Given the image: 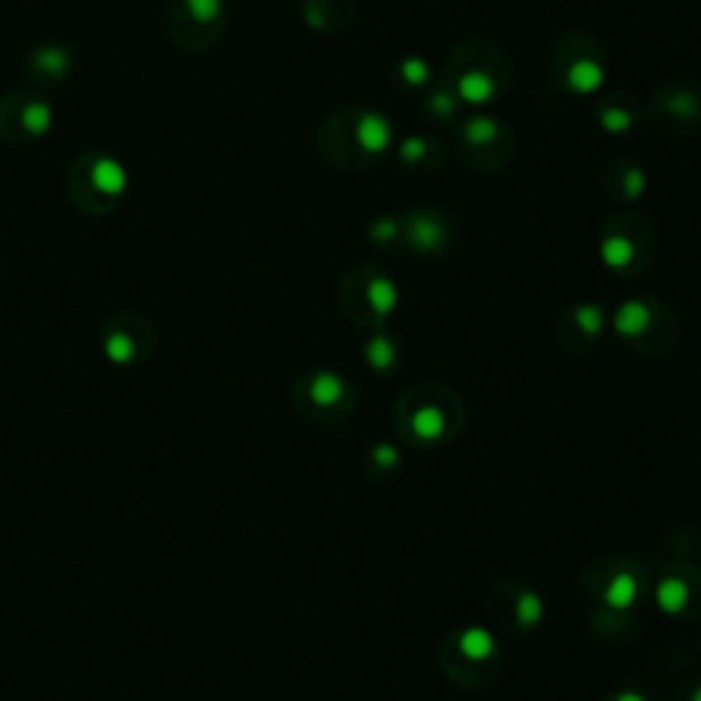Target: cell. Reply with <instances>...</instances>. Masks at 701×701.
<instances>
[{
  "instance_id": "obj_22",
  "label": "cell",
  "mask_w": 701,
  "mask_h": 701,
  "mask_svg": "<svg viewBox=\"0 0 701 701\" xmlns=\"http://www.w3.org/2000/svg\"><path fill=\"white\" fill-rule=\"evenodd\" d=\"M636 597H639V583L630 573H620L606 589V603L611 609H630L636 603Z\"/></svg>"
},
{
  "instance_id": "obj_28",
  "label": "cell",
  "mask_w": 701,
  "mask_h": 701,
  "mask_svg": "<svg viewBox=\"0 0 701 701\" xmlns=\"http://www.w3.org/2000/svg\"><path fill=\"white\" fill-rule=\"evenodd\" d=\"M518 620L524 625H537L543 620V600L535 592L521 594V600H518Z\"/></svg>"
},
{
  "instance_id": "obj_14",
  "label": "cell",
  "mask_w": 701,
  "mask_h": 701,
  "mask_svg": "<svg viewBox=\"0 0 701 701\" xmlns=\"http://www.w3.org/2000/svg\"><path fill=\"white\" fill-rule=\"evenodd\" d=\"M298 12L308 28L324 36L348 31L359 14V0H298Z\"/></svg>"
},
{
  "instance_id": "obj_16",
  "label": "cell",
  "mask_w": 701,
  "mask_h": 701,
  "mask_svg": "<svg viewBox=\"0 0 701 701\" xmlns=\"http://www.w3.org/2000/svg\"><path fill=\"white\" fill-rule=\"evenodd\" d=\"M397 162L414 175H436V173H441L447 154H444V146L433 135L414 132L397 143Z\"/></svg>"
},
{
  "instance_id": "obj_9",
  "label": "cell",
  "mask_w": 701,
  "mask_h": 701,
  "mask_svg": "<svg viewBox=\"0 0 701 701\" xmlns=\"http://www.w3.org/2000/svg\"><path fill=\"white\" fill-rule=\"evenodd\" d=\"M652 252V225L647 217L625 212L609 220L600 236V258L614 271L630 274Z\"/></svg>"
},
{
  "instance_id": "obj_18",
  "label": "cell",
  "mask_w": 701,
  "mask_h": 701,
  "mask_svg": "<svg viewBox=\"0 0 701 701\" xmlns=\"http://www.w3.org/2000/svg\"><path fill=\"white\" fill-rule=\"evenodd\" d=\"M422 105H425L428 118L436 121L439 127L455 124L460 118V110H463V102L458 99V93L447 85V80L441 74L433 82V88L422 96Z\"/></svg>"
},
{
  "instance_id": "obj_3",
  "label": "cell",
  "mask_w": 701,
  "mask_h": 701,
  "mask_svg": "<svg viewBox=\"0 0 701 701\" xmlns=\"http://www.w3.org/2000/svg\"><path fill=\"white\" fill-rule=\"evenodd\" d=\"M129 192L124 162L108 151H82L66 170V194L71 206L88 217L113 214Z\"/></svg>"
},
{
  "instance_id": "obj_2",
  "label": "cell",
  "mask_w": 701,
  "mask_h": 701,
  "mask_svg": "<svg viewBox=\"0 0 701 701\" xmlns=\"http://www.w3.org/2000/svg\"><path fill=\"white\" fill-rule=\"evenodd\" d=\"M513 61L502 44L490 39H463L450 55L441 77L458 93L463 108L485 110L513 85Z\"/></svg>"
},
{
  "instance_id": "obj_8",
  "label": "cell",
  "mask_w": 701,
  "mask_h": 701,
  "mask_svg": "<svg viewBox=\"0 0 701 701\" xmlns=\"http://www.w3.org/2000/svg\"><path fill=\"white\" fill-rule=\"evenodd\" d=\"M52 129V105L36 88H14L0 96V143L31 146Z\"/></svg>"
},
{
  "instance_id": "obj_11",
  "label": "cell",
  "mask_w": 701,
  "mask_h": 701,
  "mask_svg": "<svg viewBox=\"0 0 701 701\" xmlns=\"http://www.w3.org/2000/svg\"><path fill=\"white\" fill-rule=\"evenodd\" d=\"M71 69H74V55L66 44L42 42L25 55L23 74H25L28 88H36L44 93V90L61 88L69 80Z\"/></svg>"
},
{
  "instance_id": "obj_25",
  "label": "cell",
  "mask_w": 701,
  "mask_h": 701,
  "mask_svg": "<svg viewBox=\"0 0 701 701\" xmlns=\"http://www.w3.org/2000/svg\"><path fill=\"white\" fill-rule=\"evenodd\" d=\"M658 603L663 611L668 614H679L687 603V583L679 581V578H666L660 586H658Z\"/></svg>"
},
{
  "instance_id": "obj_27",
  "label": "cell",
  "mask_w": 701,
  "mask_h": 701,
  "mask_svg": "<svg viewBox=\"0 0 701 701\" xmlns=\"http://www.w3.org/2000/svg\"><path fill=\"white\" fill-rule=\"evenodd\" d=\"M367 359L375 370H386L394 362V346L389 337H373L367 343Z\"/></svg>"
},
{
  "instance_id": "obj_21",
  "label": "cell",
  "mask_w": 701,
  "mask_h": 701,
  "mask_svg": "<svg viewBox=\"0 0 701 701\" xmlns=\"http://www.w3.org/2000/svg\"><path fill=\"white\" fill-rule=\"evenodd\" d=\"M343 392H346V384L335 373H318L310 381V397H313V403H318V406H335L337 400L343 397Z\"/></svg>"
},
{
  "instance_id": "obj_29",
  "label": "cell",
  "mask_w": 701,
  "mask_h": 701,
  "mask_svg": "<svg viewBox=\"0 0 701 701\" xmlns=\"http://www.w3.org/2000/svg\"><path fill=\"white\" fill-rule=\"evenodd\" d=\"M575 324L586 332V335H597L603 329V310L597 305H581L575 310Z\"/></svg>"
},
{
  "instance_id": "obj_30",
  "label": "cell",
  "mask_w": 701,
  "mask_h": 701,
  "mask_svg": "<svg viewBox=\"0 0 701 701\" xmlns=\"http://www.w3.org/2000/svg\"><path fill=\"white\" fill-rule=\"evenodd\" d=\"M373 458H375L378 466H394L397 463V450L392 444H381V447H375Z\"/></svg>"
},
{
  "instance_id": "obj_20",
  "label": "cell",
  "mask_w": 701,
  "mask_h": 701,
  "mask_svg": "<svg viewBox=\"0 0 701 701\" xmlns=\"http://www.w3.org/2000/svg\"><path fill=\"white\" fill-rule=\"evenodd\" d=\"M652 324V310L647 302H639V298H633V302H625L620 310H617V318H614V327L620 335L625 337H639L649 329Z\"/></svg>"
},
{
  "instance_id": "obj_19",
  "label": "cell",
  "mask_w": 701,
  "mask_h": 701,
  "mask_svg": "<svg viewBox=\"0 0 701 701\" xmlns=\"http://www.w3.org/2000/svg\"><path fill=\"white\" fill-rule=\"evenodd\" d=\"M362 296H365L367 308L378 318H386L397 308V298H400L394 282L386 274H378V271H370V274L362 277Z\"/></svg>"
},
{
  "instance_id": "obj_6",
  "label": "cell",
  "mask_w": 701,
  "mask_h": 701,
  "mask_svg": "<svg viewBox=\"0 0 701 701\" xmlns=\"http://www.w3.org/2000/svg\"><path fill=\"white\" fill-rule=\"evenodd\" d=\"M455 151L460 162L477 173L502 170L516 154L513 129L485 110L466 116L455 129Z\"/></svg>"
},
{
  "instance_id": "obj_24",
  "label": "cell",
  "mask_w": 701,
  "mask_h": 701,
  "mask_svg": "<svg viewBox=\"0 0 701 701\" xmlns=\"http://www.w3.org/2000/svg\"><path fill=\"white\" fill-rule=\"evenodd\" d=\"M458 647H460V652H463L466 658H471V660H485V658L493 652L496 641H493V636H490L488 630H482V628H469V630H463Z\"/></svg>"
},
{
  "instance_id": "obj_26",
  "label": "cell",
  "mask_w": 701,
  "mask_h": 701,
  "mask_svg": "<svg viewBox=\"0 0 701 701\" xmlns=\"http://www.w3.org/2000/svg\"><path fill=\"white\" fill-rule=\"evenodd\" d=\"M444 414L439 412V409H433V406H425V409H420L414 417H412V431L420 436V439H425V441H433V439H439L441 433H444Z\"/></svg>"
},
{
  "instance_id": "obj_32",
  "label": "cell",
  "mask_w": 701,
  "mask_h": 701,
  "mask_svg": "<svg viewBox=\"0 0 701 701\" xmlns=\"http://www.w3.org/2000/svg\"><path fill=\"white\" fill-rule=\"evenodd\" d=\"M693 701H701V687H698V690L693 693Z\"/></svg>"
},
{
  "instance_id": "obj_15",
  "label": "cell",
  "mask_w": 701,
  "mask_h": 701,
  "mask_svg": "<svg viewBox=\"0 0 701 701\" xmlns=\"http://www.w3.org/2000/svg\"><path fill=\"white\" fill-rule=\"evenodd\" d=\"M450 220L436 209H417L403 217V239L417 252H441L450 244Z\"/></svg>"
},
{
  "instance_id": "obj_7",
  "label": "cell",
  "mask_w": 701,
  "mask_h": 701,
  "mask_svg": "<svg viewBox=\"0 0 701 701\" xmlns=\"http://www.w3.org/2000/svg\"><path fill=\"white\" fill-rule=\"evenodd\" d=\"M228 28L225 0H167L165 31L186 52L212 50Z\"/></svg>"
},
{
  "instance_id": "obj_10",
  "label": "cell",
  "mask_w": 701,
  "mask_h": 701,
  "mask_svg": "<svg viewBox=\"0 0 701 701\" xmlns=\"http://www.w3.org/2000/svg\"><path fill=\"white\" fill-rule=\"evenodd\" d=\"M102 348L113 365H140L154 348V327L140 313H116L102 329Z\"/></svg>"
},
{
  "instance_id": "obj_4",
  "label": "cell",
  "mask_w": 701,
  "mask_h": 701,
  "mask_svg": "<svg viewBox=\"0 0 701 701\" xmlns=\"http://www.w3.org/2000/svg\"><path fill=\"white\" fill-rule=\"evenodd\" d=\"M548 80L573 96H592L603 88L609 74V55L597 36L586 31H567L554 39L545 58Z\"/></svg>"
},
{
  "instance_id": "obj_12",
  "label": "cell",
  "mask_w": 701,
  "mask_h": 701,
  "mask_svg": "<svg viewBox=\"0 0 701 701\" xmlns=\"http://www.w3.org/2000/svg\"><path fill=\"white\" fill-rule=\"evenodd\" d=\"M594 121L600 129L614 137L630 135L644 121V102L625 88L606 90L594 105Z\"/></svg>"
},
{
  "instance_id": "obj_1",
  "label": "cell",
  "mask_w": 701,
  "mask_h": 701,
  "mask_svg": "<svg viewBox=\"0 0 701 701\" xmlns=\"http://www.w3.org/2000/svg\"><path fill=\"white\" fill-rule=\"evenodd\" d=\"M392 137L394 132L384 113L365 105H346L318 124L316 151L340 173H362L389 154Z\"/></svg>"
},
{
  "instance_id": "obj_5",
  "label": "cell",
  "mask_w": 701,
  "mask_h": 701,
  "mask_svg": "<svg viewBox=\"0 0 701 701\" xmlns=\"http://www.w3.org/2000/svg\"><path fill=\"white\" fill-rule=\"evenodd\" d=\"M644 118L666 137L690 140L701 135V82L668 77L658 82L644 105Z\"/></svg>"
},
{
  "instance_id": "obj_31",
  "label": "cell",
  "mask_w": 701,
  "mask_h": 701,
  "mask_svg": "<svg viewBox=\"0 0 701 701\" xmlns=\"http://www.w3.org/2000/svg\"><path fill=\"white\" fill-rule=\"evenodd\" d=\"M614 701H647V698H644L641 693H636V690H625V693H620Z\"/></svg>"
},
{
  "instance_id": "obj_13",
  "label": "cell",
  "mask_w": 701,
  "mask_h": 701,
  "mask_svg": "<svg viewBox=\"0 0 701 701\" xmlns=\"http://www.w3.org/2000/svg\"><path fill=\"white\" fill-rule=\"evenodd\" d=\"M600 181H603V189L614 204L633 206L647 194L649 173L639 162H633L628 156H617L603 167V178Z\"/></svg>"
},
{
  "instance_id": "obj_17",
  "label": "cell",
  "mask_w": 701,
  "mask_h": 701,
  "mask_svg": "<svg viewBox=\"0 0 701 701\" xmlns=\"http://www.w3.org/2000/svg\"><path fill=\"white\" fill-rule=\"evenodd\" d=\"M392 80H394V85H397L400 90L414 93V96H425V93L433 88V82L439 80V74H436V69H433V63H431L428 58H422V55H406V58H400V61L394 63Z\"/></svg>"
},
{
  "instance_id": "obj_33",
  "label": "cell",
  "mask_w": 701,
  "mask_h": 701,
  "mask_svg": "<svg viewBox=\"0 0 701 701\" xmlns=\"http://www.w3.org/2000/svg\"><path fill=\"white\" fill-rule=\"evenodd\" d=\"M425 4H441V0H425Z\"/></svg>"
},
{
  "instance_id": "obj_23",
  "label": "cell",
  "mask_w": 701,
  "mask_h": 701,
  "mask_svg": "<svg viewBox=\"0 0 701 701\" xmlns=\"http://www.w3.org/2000/svg\"><path fill=\"white\" fill-rule=\"evenodd\" d=\"M367 239L378 247H389L394 242L403 239V220L400 217H392V214H384V217H375L367 228Z\"/></svg>"
}]
</instances>
